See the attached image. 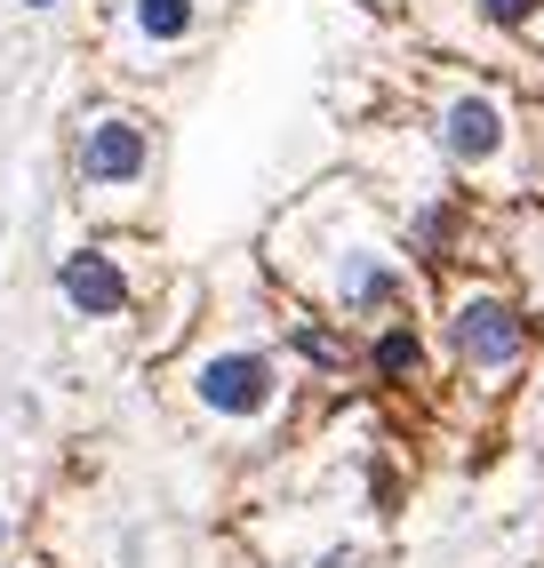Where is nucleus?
<instances>
[{
  "label": "nucleus",
  "mask_w": 544,
  "mask_h": 568,
  "mask_svg": "<svg viewBox=\"0 0 544 568\" xmlns=\"http://www.w3.org/2000/svg\"><path fill=\"white\" fill-rule=\"evenodd\" d=\"M449 345L464 368H481V376H504V368H521L528 353V313L513 305V296H464V305L449 313Z\"/></svg>",
  "instance_id": "1"
},
{
  "label": "nucleus",
  "mask_w": 544,
  "mask_h": 568,
  "mask_svg": "<svg viewBox=\"0 0 544 568\" xmlns=\"http://www.w3.org/2000/svg\"><path fill=\"white\" fill-rule=\"evenodd\" d=\"M272 393H281V368H272L264 353H216L201 368V400L216 416H264Z\"/></svg>",
  "instance_id": "2"
},
{
  "label": "nucleus",
  "mask_w": 544,
  "mask_h": 568,
  "mask_svg": "<svg viewBox=\"0 0 544 568\" xmlns=\"http://www.w3.org/2000/svg\"><path fill=\"white\" fill-rule=\"evenodd\" d=\"M441 153L456 161V169H488L496 153H504V104L496 97H449L441 104Z\"/></svg>",
  "instance_id": "3"
},
{
  "label": "nucleus",
  "mask_w": 544,
  "mask_h": 568,
  "mask_svg": "<svg viewBox=\"0 0 544 568\" xmlns=\"http://www.w3.org/2000/svg\"><path fill=\"white\" fill-rule=\"evenodd\" d=\"M336 305L361 313V321H401L409 313V281L384 264V248H344V273H336Z\"/></svg>",
  "instance_id": "4"
},
{
  "label": "nucleus",
  "mask_w": 544,
  "mask_h": 568,
  "mask_svg": "<svg viewBox=\"0 0 544 568\" xmlns=\"http://www.w3.org/2000/svg\"><path fill=\"white\" fill-rule=\"evenodd\" d=\"M144 161H152V136L129 121V112L89 121V136H81V176H89V184H137Z\"/></svg>",
  "instance_id": "5"
},
{
  "label": "nucleus",
  "mask_w": 544,
  "mask_h": 568,
  "mask_svg": "<svg viewBox=\"0 0 544 568\" xmlns=\"http://www.w3.org/2000/svg\"><path fill=\"white\" fill-rule=\"evenodd\" d=\"M57 288H64V305L72 313H121L129 305V281H121V264H112L104 248H72L64 256V273H57Z\"/></svg>",
  "instance_id": "6"
},
{
  "label": "nucleus",
  "mask_w": 544,
  "mask_h": 568,
  "mask_svg": "<svg viewBox=\"0 0 544 568\" xmlns=\"http://www.w3.org/2000/svg\"><path fill=\"white\" fill-rule=\"evenodd\" d=\"M369 361H376V376H393V385H409V376L424 368V345H416V328H409V321H384V336L369 345Z\"/></svg>",
  "instance_id": "7"
},
{
  "label": "nucleus",
  "mask_w": 544,
  "mask_h": 568,
  "mask_svg": "<svg viewBox=\"0 0 544 568\" xmlns=\"http://www.w3.org/2000/svg\"><path fill=\"white\" fill-rule=\"evenodd\" d=\"M137 24L152 41H184L192 32V0H137Z\"/></svg>",
  "instance_id": "8"
},
{
  "label": "nucleus",
  "mask_w": 544,
  "mask_h": 568,
  "mask_svg": "<svg viewBox=\"0 0 544 568\" xmlns=\"http://www.w3.org/2000/svg\"><path fill=\"white\" fill-rule=\"evenodd\" d=\"M473 9H481L488 24H504V32H521V24H528V17L544 9V0H473Z\"/></svg>",
  "instance_id": "9"
},
{
  "label": "nucleus",
  "mask_w": 544,
  "mask_h": 568,
  "mask_svg": "<svg viewBox=\"0 0 544 568\" xmlns=\"http://www.w3.org/2000/svg\"><path fill=\"white\" fill-rule=\"evenodd\" d=\"M321 568H353V552H329V560H321Z\"/></svg>",
  "instance_id": "10"
},
{
  "label": "nucleus",
  "mask_w": 544,
  "mask_h": 568,
  "mask_svg": "<svg viewBox=\"0 0 544 568\" xmlns=\"http://www.w3.org/2000/svg\"><path fill=\"white\" fill-rule=\"evenodd\" d=\"M24 9H49V0H24Z\"/></svg>",
  "instance_id": "11"
}]
</instances>
